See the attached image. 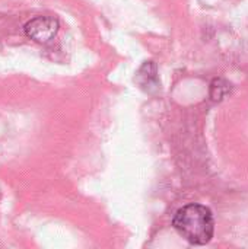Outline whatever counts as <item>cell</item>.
Here are the masks:
<instances>
[{"instance_id": "obj_1", "label": "cell", "mask_w": 248, "mask_h": 249, "mask_svg": "<svg viewBox=\"0 0 248 249\" xmlns=\"http://www.w3.org/2000/svg\"><path fill=\"white\" fill-rule=\"evenodd\" d=\"M175 231L193 245H206L215 231L212 212L200 204H189L180 209L174 217Z\"/></svg>"}, {"instance_id": "obj_2", "label": "cell", "mask_w": 248, "mask_h": 249, "mask_svg": "<svg viewBox=\"0 0 248 249\" xmlns=\"http://www.w3.org/2000/svg\"><path fill=\"white\" fill-rule=\"evenodd\" d=\"M25 32L35 42L45 44L57 35L58 22L50 16H37L25 25Z\"/></svg>"}]
</instances>
